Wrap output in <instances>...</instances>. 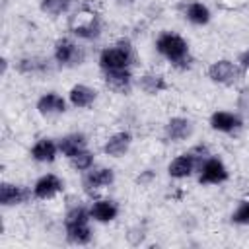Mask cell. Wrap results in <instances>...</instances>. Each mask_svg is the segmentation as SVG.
<instances>
[{"mask_svg":"<svg viewBox=\"0 0 249 249\" xmlns=\"http://www.w3.org/2000/svg\"><path fill=\"white\" fill-rule=\"evenodd\" d=\"M132 60V53H130V45L121 41L119 47L113 49H105L99 56V64L103 70H117V68H126Z\"/></svg>","mask_w":249,"mask_h":249,"instance_id":"obj_1","label":"cell"},{"mask_svg":"<svg viewBox=\"0 0 249 249\" xmlns=\"http://www.w3.org/2000/svg\"><path fill=\"white\" fill-rule=\"evenodd\" d=\"M158 51L169 58L171 62H181L185 56H187V43L179 37V35H173V33H163L158 43H156Z\"/></svg>","mask_w":249,"mask_h":249,"instance_id":"obj_2","label":"cell"},{"mask_svg":"<svg viewBox=\"0 0 249 249\" xmlns=\"http://www.w3.org/2000/svg\"><path fill=\"white\" fill-rule=\"evenodd\" d=\"M72 31H74V35H78L82 39L97 37L99 35V23H97L95 14H91V12L76 14V19L72 21Z\"/></svg>","mask_w":249,"mask_h":249,"instance_id":"obj_3","label":"cell"},{"mask_svg":"<svg viewBox=\"0 0 249 249\" xmlns=\"http://www.w3.org/2000/svg\"><path fill=\"white\" fill-rule=\"evenodd\" d=\"M208 76L218 84H231L237 76V68L230 60H218L208 68Z\"/></svg>","mask_w":249,"mask_h":249,"instance_id":"obj_4","label":"cell"},{"mask_svg":"<svg viewBox=\"0 0 249 249\" xmlns=\"http://www.w3.org/2000/svg\"><path fill=\"white\" fill-rule=\"evenodd\" d=\"M62 191V183H60V179L56 177V175H45V177H41L37 183H35V187H33V195L37 196V198H43V200H47V198H53L56 193H60Z\"/></svg>","mask_w":249,"mask_h":249,"instance_id":"obj_5","label":"cell"},{"mask_svg":"<svg viewBox=\"0 0 249 249\" xmlns=\"http://www.w3.org/2000/svg\"><path fill=\"white\" fill-rule=\"evenodd\" d=\"M228 179V171L224 167V163L220 160H208L202 165V173H200V183H222Z\"/></svg>","mask_w":249,"mask_h":249,"instance_id":"obj_6","label":"cell"},{"mask_svg":"<svg viewBox=\"0 0 249 249\" xmlns=\"http://www.w3.org/2000/svg\"><path fill=\"white\" fill-rule=\"evenodd\" d=\"M195 165H196V156H193V154H183V156L175 158V160L169 163V175L175 177V179H183V177H187V175L193 173Z\"/></svg>","mask_w":249,"mask_h":249,"instance_id":"obj_7","label":"cell"},{"mask_svg":"<svg viewBox=\"0 0 249 249\" xmlns=\"http://www.w3.org/2000/svg\"><path fill=\"white\" fill-rule=\"evenodd\" d=\"M54 58L60 62V64H68V62H74V60H80L82 58V53L78 51V47L68 41V39H60L54 47Z\"/></svg>","mask_w":249,"mask_h":249,"instance_id":"obj_8","label":"cell"},{"mask_svg":"<svg viewBox=\"0 0 249 249\" xmlns=\"http://www.w3.org/2000/svg\"><path fill=\"white\" fill-rule=\"evenodd\" d=\"M128 146H130V134H128V132H117V134H113V136L105 142L103 152H105L107 156L119 158V156H123V154L128 150Z\"/></svg>","mask_w":249,"mask_h":249,"instance_id":"obj_9","label":"cell"},{"mask_svg":"<svg viewBox=\"0 0 249 249\" xmlns=\"http://www.w3.org/2000/svg\"><path fill=\"white\" fill-rule=\"evenodd\" d=\"M27 198V191L23 187H18V185H10V183H4L0 187V202L4 206H12V204H19Z\"/></svg>","mask_w":249,"mask_h":249,"instance_id":"obj_10","label":"cell"},{"mask_svg":"<svg viewBox=\"0 0 249 249\" xmlns=\"http://www.w3.org/2000/svg\"><path fill=\"white\" fill-rule=\"evenodd\" d=\"M210 124H212V128H214V130L231 132V130H233V128H237L241 123H239V119H237L235 115L226 113V111H218V113H214V115H212Z\"/></svg>","mask_w":249,"mask_h":249,"instance_id":"obj_11","label":"cell"},{"mask_svg":"<svg viewBox=\"0 0 249 249\" xmlns=\"http://www.w3.org/2000/svg\"><path fill=\"white\" fill-rule=\"evenodd\" d=\"M64 99L60 97V95H56V93H47V95H43L39 101H37V109H39V113H43V115H53V113H62L64 111Z\"/></svg>","mask_w":249,"mask_h":249,"instance_id":"obj_12","label":"cell"},{"mask_svg":"<svg viewBox=\"0 0 249 249\" xmlns=\"http://www.w3.org/2000/svg\"><path fill=\"white\" fill-rule=\"evenodd\" d=\"M191 123L187 121V119H181V117H175V119H171L169 123H167V126H165V132H167V136L171 138V140H183V138H187L189 134H191Z\"/></svg>","mask_w":249,"mask_h":249,"instance_id":"obj_13","label":"cell"},{"mask_svg":"<svg viewBox=\"0 0 249 249\" xmlns=\"http://www.w3.org/2000/svg\"><path fill=\"white\" fill-rule=\"evenodd\" d=\"M89 216L95 218L97 222H111V220L117 216V206H115L111 200H97V202L91 206Z\"/></svg>","mask_w":249,"mask_h":249,"instance_id":"obj_14","label":"cell"},{"mask_svg":"<svg viewBox=\"0 0 249 249\" xmlns=\"http://www.w3.org/2000/svg\"><path fill=\"white\" fill-rule=\"evenodd\" d=\"M107 72V84L117 89V91H124L128 89V84H130V72L126 68H117V70H105Z\"/></svg>","mask_w":249,"mask_h":249,"instance_id":"obj_15","label":"cell"},{"mask_svg":"<svg viewBox=\"0 0 249 249\" xmlns=\"http://www.w3.org/2000/svg\"><path fill=\"white\" fill-rule=\"evenodd\" d=\"M93 99H95V91L88 86L78 84L70 89V101H72L74 107H88Z\"/></svg>","mask_w":249,"mask_h":249,"instance_id":"obj_16","label":"cell"},{"mask_svg":"<svg viewBox=\"0 0 249 249\" xmlns=\"http://www.w3.org/2000/svg\"><path fill=\"white\" fill-rule=\"evenodd\" d=\"M84 146H86V140H84L82 134H70V136H66V138L60 140L58 150H60L64 156L72 158V156H76L80 150H84Z\"/></svg>","mask_w":249,"mask_h":249,"instance_id":"obj_17","label":"cell"},{"mask_svg":"<svg viewBox=\"0 0 249 249\" xmlns=\"http://www.w3.org/2000/svg\"><path fill=\"white\" fill-rule=\"evenodd\" d=\"M113 181V171L111 169H93V171H88L86 175V187L89 189H97V187H105Z\"/></svg>","mask_w":249,"mask_h":249,"instance_id":"obj_18","label":"cell"},{"mask_svg":"<svg viewBox=\"0 0 249 249\" xmlns=\"http://www.w3.org/2000/svg\"><path fill=\"white\" fill-rule=\"evenodd\" d=\"M66 235L72 243H78V245H84L91 239V231L88 228V222L86 224H66Z\"/></svg>","mask_w":249,"mask_h":249,"instance_id":"obj_19","label":"cell"},{"mask_svg":"<svg viewBox=\"0 0 249 249\" xmlns=\"http://www.w3.org/2000/svg\"><path fill=\"white\" fill-rule=\"evenodd\" d=\"M31 154H33V158L37 161H53L54 156H56V146H54L53 140H39L33 146Z\"/></svg>","mask_w":249,"mask_h":249,"instance_id":"obj_20","label":"cell"},{"mask_svg":"<svg viewBox=\"0 0 249 249\" xmlns=\"http://www.w3.org/2000/svg\"><path fill=\"white\" fill-rule=\"evenodd\" d=\"M187 18H189L193 23L202 25V23H206V21L210 19V12H208L206 6L198 4V2H193V4L187 8Z\"/></svg>","mask_w":249,"mask_h":249,"instance_id":"obj_21","label":"cell"},{"mask_svg":"<svg viewBox=\"0 0 249 249\" xmlns=\"http://www.w3.org/2000/svg\"><path fill=\"white\" fill-rule=\"evenodd\" d=\"M140 88H142L146 93H158L160 89L165 88V82H163L161 76L146 74V76H142V80H140Z\"/></svg>","mask_w":249,"mask_h":249,"instance_id":"obj_22","label":"cell"},{"mask_svg":"<svg viewBox=\"0 0 249 249\" xmlns=\"http://www.w3.org/2000/svg\"><path fill=\"white\" fill-rule=\"evenodd\" d=\"M70 160H72V165H74L76 169H80V171L89 169L91 163H93V156H91L88 150H80V152H78L76 156H72Z\"/></svg>","mask_w":249,"mask_h":249,"instance_id":"obj_23","label":"cell"},{"mask_svg":"<svg viewBox=\"0 0 249 249\" xmlns=\"http://www.w3.org/2000/svg\"><path fill=\"white\" fill-rule=\"evenodd\" d=\"M68 0H43V4H41V8H43V12H47V14H53V16H58V14H62L66 8H68Z\"/></svg>","mask_w":249,"mask_h":249,"instance_id":"obj_24","label":"cell"},{"mask_svg":"<svg viewBox=\"0 0 249 249\" xmlns=\"http://www.w3.org/2000/svg\"><path fill=\"white\" fill-rule=\"evenodd\" d=\"M88 222V212L78 206V208H72L68 214H66V224H86Z\"/></svg>","mask_w":249,"mask_h":249,"instance_id":"obj_25","label":"cell"},{"mask_svg":"<svg viewBox=\"0 0 249 249\" xmlns=\"http://www.w3.org/2000/svg\"><path fill=\"white\" fill-rule=\"evenodd\" d=\"M231 220L237 224H249V202H241L239 208L233 212Z\"/></svg>","mask_w":249,"mask_h":249,"instance_id":"obj_26","label":"cell"},{"mask_svg":"<svg viewBox=\"0 0 249 249\" xmlns=\"http://www.w3.org/2000/svg\"><path fill=\"white\" fill-rule=\"evenodd\" d=\"M241 64H243V66H245V68H249V51H247V53H243V54H241Z\"/></svg>","mask_w":249,"mask_h":249,"instance_id":"obj_27","label":"cell"}]
</instances>
